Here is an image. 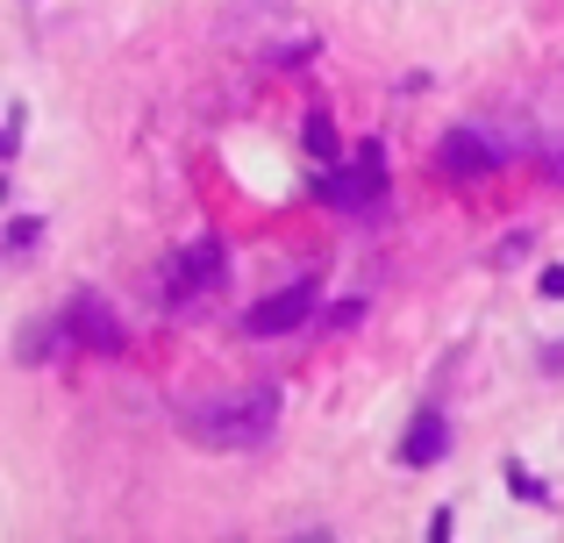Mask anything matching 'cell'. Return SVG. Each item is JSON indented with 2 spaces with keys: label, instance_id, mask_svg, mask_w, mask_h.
Here are the masks:
<instances>
[{
  "label": "cell",
  "instance_id": "obj_1",
  "mask_svg": "<svg viewBox=\"0 0 564 543\" xmlns=\"http://www.w3.org/2000/svg\"><path fill=\"white\" fill-rule=\"evenodd\" d=\"M186 430L207 450H258L279 430V393L272 387H243V393H207L186 408Z\"/></svg>",
  "mask_w": 564,
  "mask_h": 543
},
{
  "label": "cell",
  "instance_id": "obj_2",
  "mask_svg": "<svg viewBox=\"0 0 564 543\" xmlns=\"http://www.w3.org/2000/svg\"><path fill=\"white\" fill-rule=\"evenodd\" d=\"M315 293H322V279H293V286H279L272 301H258L243 315V336H286V329H301V322L315 315Z\"/></svg>",
  "mask_w": 564,
  "mask_h": 543
},
{
  "label": "cell",
  "instance_id": "obj_3",
  "mask_svg": "<svg viewBox=\"0 0 564 543\" xmlns=\"http://www.w3.org/2000/svg\"><path fill=\"white\" fill-rule=\"evenodd\" d=\"M65 336H79L86 350H122V322H115V307L100 301L94 286L65 301Z\"/></svg>",
  "mask_w": 564,
  "mask_h": 543
},
{
  "label": "cell",
  "instance_id": "obj_4",
  "mask_svg": "<svg viewBox=\"0 0 564 543\" xmlns=\"http://www.w3.org/2000/svg\"><path fill=\"white\" fill-rule=\"evenodd\" d=\"M322 194H329L336 208H372V200L386 194V143H379V137H365L358 172H350V180H329Z\"/></svg>",
  "mask_w": 564,
  "mask_h": 543
},
{
  "label": "cell",
  "instance_id": "obj_5",
  "mask_svg": "<svg viewBox=\"0 0 564 543\" xmlns=\"http://www.w3.org/2000/svg\"><path fill=\"white\" fill-rule=\"evenodd\" d=\"M436 165L451 172V180H486V172L500 165V151L479 137V129H451V137L436 143Z\"/></svg>",
  "mask_w": 564,
  "mask_h": 543
},
{
  "label": "cell",
  "instance_id": "obj_6",
  "mask_svg": "<svg viewBox=\"0 0 564 543\" xmlns=\"http://www.w3.org/2000/svg\"><path fill=\"white\" fill-rule=\"evenodd\" d=\"M221 279V243L215 237H200L193 251H180L165 265V286H172V301H186V293H200V286H215Z\"/></svg>",
  "mask_w": 564,
  "mask_h": 543
},
{
  "label": "cell",
  "instance_id": "obj_7",
  "mask_svg": "<svg viewBox=\"0 0 564 543\" xmlns=\"http://www.w3.org/2000/svg\"><path fill=\"white\" fill-rule=\"evenodd\" d=\"M443 450H451V422H443L436 408H429V415H414V430L400 436V465H414V473H422V465H436Z\"/></svg>",
  "mask_w": 564,
  "mask_h": 543
},
{
  "label": "cell",
  "instance_id": "obj_8",
  "mask_svg": "<svg viewBox=\"0 0 564 543\" xmlns=\"http://www.w3.org/2000/svg\"><path fill=\"white\" fill-rule=\"evenodd\" d=\"M307 151H315V158H336V122H329V115H307Z\"/></svg>",
  "mask_w": 564,
  "mask_h": 543
},
{
  "label": "cell",
  "instance_id": "obj_9",
  "mask_svg": "<svg viewBox=\"0 0 564 543\" xmlns=\"http://www.w3.org/2000/svg\"><path fill=\"white\" fill-rule=\"evenodd\" d=\"M529 251H536V237H529V229H514V237L494 243V265H514V258H529Z\"/></svg>",
  "mask_w": 564,
  "mask_h": 543
},
{
  "label": "cell",
  "instance_id": "obj_10",
  "mask_svg": "<svg viewBox=\"0 0 564 543\" xmlns=\"http://www.w3.org/2000/svg\"><path fill=\"white\" fill-rule=\"evenodd\" d=\"M36 215H14V229H8V243H14V251H29V243H36Z\"/></svg>",
  "mask_w": 564,
  "mask_h": 543
},
{
  "label": "cell",
  "instance_id": "obj_11",
  "mask_svg": "<svg viewBox=\"0 0 564 543\" xmlns=\"http://www.w3.org/2000/svg\"><path fill=\"white\" fill-rule=\"evenodd\" d=\"M508 487H514V493H529V501H551V493H543V479H529L522 465H508Z\"/></svg>",
  "mask_w": 564,
  "mask_h": 543
},
{
  "label": "cell",
  "instance_id": "obj_12",
  "mask_svg": "<svg viewBox=\"0 0 564 543\" xmlns=\"http://www.w3.org/2000/svg\"><path fill=\"white\" fill-rule=\"evenodd\" d=\"M536 286H543V301H564V265H543Z\"/></svg>",
  "mask_w": 564,
  "mask_h": 543
},
{
  "label": "cell",
  "instance_id": "obj_13",
  "mask_svg": "<svg viewBox=\"0 0 564 543\" xmlns=\"http://www.w3.org/2000/svg\"><path fill=\"white\" fill-rule=\"evenodd\" d=\"M557 180H564V158H557Z\"/></svg>",
  "mask_w": 564,
  "mask_h": 543
}]
</instances>
